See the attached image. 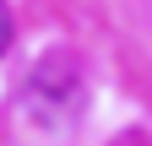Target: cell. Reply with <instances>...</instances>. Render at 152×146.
I'll list each match as a JSON object with an SVG mask.
<instances>
[{
  "instance_id": "1",
  "label": "cell",
  "mask_w": 152,
  "mask_h": 146,
  "mask_svg": "<svg viewBox=\"0 0 152 146\" xmlns=\"http://www.w3.org/2000/svg\"><path fill=\"white\" fill-rule=\"evenodd\" d=\"M82 98H87V87H82V65H76L65 49L44 54V60L22 76V108H27L33 124H44V130L71 124L76 114H82Z\"/></svg>"
},
{
  "instance_id": "2",
  "label": "cell",
  "mask_w": 152,
  "mask_h": 146,
  "mask_svg": "<svg viewBox=\"0 0 152 146\" xmlns=\"http://www.w3.org/2000/svg\"><path fill=\"white\" fill-rule=\"evenodd\" d=\"M11 38H16V22H11V6L0 0V54L11 49Z\"/></svg>"
}]
</instances>
